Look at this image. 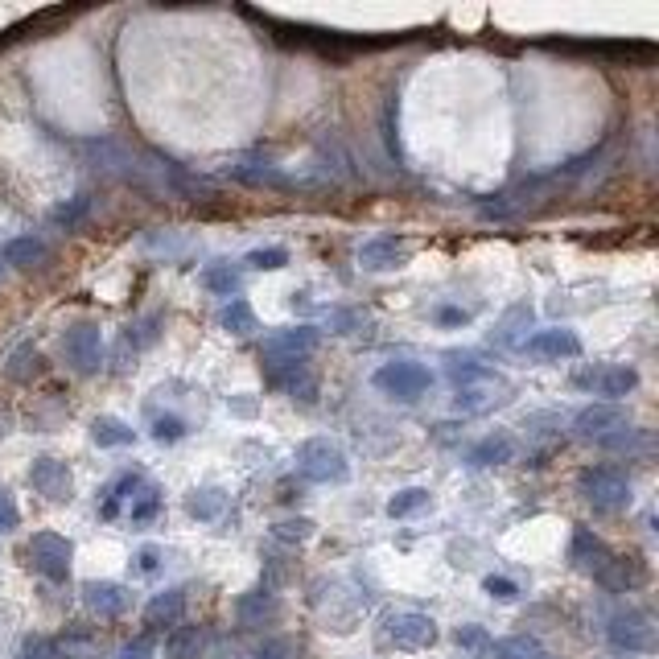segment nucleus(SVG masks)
I'll return each mask as SVG.
<instances>
[{
  "mask_svg": "<svg viewBox=\"0 0 659 659\" xmlns=\"http://www.w3.org/2000/svg\"><path fill=\"white\" fill-rule=\"evenodd\" d=\"M577 495L594 507V511H627L631 507V474L622 466H610V462H598V466H585L577 474Z\"/></svg>",
  "mask_w": 659,
  "mask_h": 659,
  "instance_id": "nucleus-1",
  "label": "nucleus"
},
{
  "mask_svg": "<svg viewBox=\"0 0 659 659\" xmlns=\"http://www.w3.org/2000/svg\"><path fill=\"white\" fill-rule=\"evenodd\" d=\"M297 474L318 487H342V482H351V462L330 437H305L297 445Z\"/></svg>",
  "mask_w": 659,
  "mask_h": 659,
  "instance_id": "nucleus-2",
  "label": "nucleus"
},
{
  "mask_svg": "<svg viewBox=\"0 0 659 659\" xmlns=\"http://www.w3.org/2000/svg\"><path fill=\"white\" fill-rule=\"evenodd\" d=\"M437 622L421 610H388L379 618V643L396 651H429L437 643Z\"/></svg>",
  "mask_w": 659,
  "mask_h": 659,
  "instance_id": "nucleus-3",
  "label": "nucleus"
},
{
  "mask_svg": "<svg viewBox=\"0 0 659 659\" xmlns=\"http://www.w3.org/2000/svg\"><path fill=\"white\" fill-rule=\"evenodd\" d=\"M371 384L384 392V396L400 400V404H412V400H421L433 388V371L425 363H416V359H396V363L375 367Z\"/></svg>",
  "mask_w": 659,
  "mask_h": 659,
  "instance_id": "nucleus-4",
  "label": "nucleus"
},
{
  "mask_svg": "<svg viewBox=\"0 0 659 659\" xmlns=\"http://www.w3.org/2000/svg\"><path fill=\"white\" fill-rule=\"evenodd\" d=\"M573 388L589 396H606V404H618L639 388V371L631 363H602V367H581L573 371Z\"/></svg>",
  "mask_w": 659,
  "mask_h": 659,
  "instance_id": "nucleus-5",
  "label": "nucleus"
},
{
  "mask_svg": "<svg viewBox=\"0 0 659 659\" xmlns=\"http://www.w3.org/2000/svg\"><path fill=\"white\" fill-rule=\"evenodd\" d=\"M606 639L618 651H631V655H647L655 651V627H651V614L639 606H622L606 618Z\"/></svg>",
  "mask_w": 659,
  "mask_h": 659,
  "instance_id": "nucleus-6",
  "label": "nucleus"
},
{
  "mask_svg": "<svg viewBox=\"0 0 659 659\" xmlns=\"http://www.w3.org/2000/svg\"><path fill=\"white\" fill-rule=\"evenodd\" d=\"M71 561H75V544L58 536V532H38L29 540V565L50 581H66L71 577Z\"/></svg>",
  "mask_w": 659,
  "mask_h": 659,
  "instance_id": "nucleus-7",
  "label": "nucleus"
},
{
  "mask_svg": "<svg viewBox=\"0 0 659 659\" xmlns=\"http://www.w3.org/2000/svg\"><path fill=\"white\" fill-rule=\"evenodd\" d=\"M631 425V416H627V408H618V404H585L577 416H573V433L581 437V441H594V445H602V441H610L614 433H622Z\"/></svg>",
  "mask_w": 659,
  "mask_h": 659,
  "instance_id": "nucleus-8",
  "label": "nucleus"
},
{
  "mask_svg": "<svg viewBox=\"0 0 659 659\" xmlns=\"http://www.w3.org/2000/svg\"><path fill=\"white\" fill-rule=\"evenodd\" d=\"M614 557H618V552H614L594 528H573V540H569V561H573V569H581V573H589L594 581H602V577L610 573Z\"/></svg>",
  "mask_w": 659,
  "mask_h": 659,
  "instance_id": "nucleus-9",
  "label": "nucleus"
},
{
  "mask_svg": "<svg viewBox=\"0 0 659 659\" xmlns=\"http://www.w3.org/2000/svg\"><path fill=\"white\" fill-rule=\"evenodd\" d=\"M227 178L239 182V186H268V190H293V186H301L293 173H285L281 165H272V161L260 157V153L235 157V161L227 165Z\"/></svg>",
  "mask_w": 659,
  "mask_h": 659,
  "instance_id": "nucleus-10",
  "label": "nucleus"
},
{
  "mask_svg": "<svg viewBox=\"0 0 659 659\" xmlns=\"http://www.w3.org/2000/svg\"><path fill=\"white\" fill-rule=\"evenodd\" d=\"M524 355L540 359V363H561V359H581V338L577 330H565V326H548V330H536L524 338L519 346Z\"/></svg>",
  "mask_w": 659,
  "mask_h": 659,
  "instance_id": "nucleus-11",
  "label": "nucleus"
},
{
  "mask_svg": "<svg viewBox=\"0 0 659 659\" xmlns=\"http://www.w3.org/2000/svg\"><path fill=\"white\" fill-rule=\"evenodd\" d=\"M408 256H412V248H408V239H400V235H371V239H363L359 252H355L363 272H396V268L408 264Z\"/></svg>",
  "mask_w": 659,
  "mask_h": 659,
  "instance_id": "nucleus-12",
  "label": "nucleus"
},
{
  "mask_svg": "<svg viewBox=\"0 0 659 659\" xmlns=\"http://www.w3.org/2000/svg\"><path fill=\"white\" fill-rule=\"evenodd\" d=\"M318 346V330L314 326H285V330H272V334H264V359L276 367V363H297V359H305L309 351Z\"/></svg>",
  "mask_w": 659,
  "mask_h": 659,
  "instance_id": "nucleus-13",
  "label": "nucleus"
},
{
  "mask_svg": "<svg viewBox=\"0 0 659 659\" xmlns=\"http://www.w3.org/2000/svg\"><path fill=\"white\" fill-rule=\"evenodd\" d=\"M62 355H66V363H71L79 375L99 371V359H103L99 326L83 322V326H75V330H66V338H62Z\"/></svg>",
  "mask_w": 659,
  "mask_h": 659,
  "instance_id": "nucleus-14",
  "label": "nucleus"
},
{
  "mask_svg": "<svg viewBox=\"0 0 659 659\" xmlns=\"http://www.w3.org/2000/svg\"><path fill=\"white\" fill-rule=\"evenodd\" d=\"M507 392H511V384H507V379H503L499 371H491L487 379H478V384L458 388L454 408H458V412H466V416H478V412H491L495 404H503V400H507Z\"/></svg>",
  "mask_w": 659,
  "mask_h": 659,
  "instance_id": "nucleus-15",
  "label": "nucleus"
},
{
  "mask_svg": "<svg viewBox=\"0 0 659 659\" xmlns=\"http://www.w3.org/2000/svg\"><path fill=\"white\" fill-rule=\"evenodd\" d=\"M83 602L99 618H120L132 606V589L120 585V581H87L83 585Z\"/></svg>",
  "mask_w": 659,
  "mask_h": 659,
  "instance_id": "nucleus-16",
  "label": "nucleus"
},
{
  "mask_svg": "<svg viewBox=\"0 0 659 659\" xmlns=\"http://www.w3.org/2000/svg\"><path fill=\"white\" fill-rule=\"evenodd\" d=\"M507 462H515V437L503 433V429H495V433H487V437H478V441L466 449V466H470V470L507 466Z\"/></svg>",
  "mask_w": 659,
  "mask_h": 659,
  "instance_id": "nucleus-17",
  "label": "nucleus"
},
{
  "mask_svg": "<svg viewBox=\"0 0 659 659\" xmlns=\"http://www.w3.org/2000/svg\"><path fill=\"white\" fill-rule=\"evenodd\" d=\"M182 618H186V589H182V585L161 589V594H153L149 606H145V622H149L153 631L182 627Z\"/></svg>",
  "mask_w": 659,
  "mask_h": 659,
  "instance_id": "nucleus-18",
  "label": "nucleus"
},
{
  "mask_svg": "<svg viewBox=\"0 0 659 659\" xmlns=\"http://www.w3.org/2000/svg\"><path fill=\"white\" fill-rule=\"evenodd\" d=\"M29 482L38 487L46 499L62 503V499H71V466L58 462V458H38L29 470Z\"/></svg>",
  "mask_w": 659,
  "mask_h": 659,
  "instance_id": "nucleus-19",
  "label": "nucleus"
},
{
  "mask_svg": "<svg viewBox=\"0 0 659 659\" xmlns=\"http://www.w3.org/2000/svg\"><path fill=\"white\" fill-rule=\"evenodd\" d=\"M145 474L141 470H124L120 478H112V487H103V503H99V515L103 519H120V511L128 507V499L141 491Z\"/></svg>",
  "mask_w": 659,
  "mask_h": 659,
  "instance_id": "nucleus-20",
  "label": "nucleus"
},
{
  "mask_svg": "<svg viewBox=\"0 0 659 659\" xmlns=\"http://www.w3.org/2000/svg\"><path fill=\"white\" fill-rule=\"evenodd\" d=\"M0 256H5V264H13V268H38L42 260H50V248H46L42 235H17V239H9Z\"/></svg>",
  "mask_w": 659,
  "mask_h": 659,
  "instance_id": "nucleus-21",
  "label": "nucleus"
},
{
  "mask_svg": "<svg viewBox=\"0 0 659 659\" xmlns=\"http://www.w3.org/2000/svg\"><path fill=\"white\" fill-rule=\"evenodd\" d=\"M202 651H206V631L202 627L182 622V627H173L165 635V659H202Z\"/></svg>",
  "mask_w": 659,
  "mask_h": 659,
  "instance_id": "nucleus-22",
  "label": "nucleus"
},
{
  "mask_svg": "<svg viewBox=\"0 0 659 659\" xmlns=\"http://www.w3.org/2000/svg\"><path fill=\"white\" fill-rule=\"evenodd\" d=\"M495 367H487L474 351H449L445 355V375L454 379V388H466V384H478V379H487Z\"/></svg>",
  "mask_w": 659,
  "mask_h": 659,
  "instance_id": "nucleus-23",
  "label": "nucleus"
},
{
  "mask_svg": "<svg viewBox=\"0 0 659 659\" xmlns=\"http://www.w3.org/2000/svg\"><path fill=\"white\" fill-rule=\"evenodd\" d=\"M528 330H532V309L528 305H511L503 314V322L491 330V342L495 346H524Z\"/></svg>",
  "mask_w": 659,
  "mask_h": 659,
  "instance_id": "nucleus-24",
  "label": "nucleus"
},
{
  "mask_svg": "<svg viewBox=\"0 0 659 659\" xmlns=\"http://www.w3.org/2000/svg\"><path fill=\"white\" fill-rule=\"evenodd\" d=\"M235 614L244 627H264V622L276 618V594L272 589H252V594H244L235 602Z\"/></svg>",
  "mask_w": 659,
  "mask_h": 659,
  "instance_id": "nucleus-25",
  "label": "nucleus"
},
{
  "mask_svg": "<svg viewBox=\"0 0 659 659\" xmlns=\"http://www.w3.org/2000/svg\"><path fill=\"white\" fill-rule=\"evenodd\" d=\"M161 507H165V491L157 487V482H141V491H136L132 499H128V519L136 528H145V524H153V519L161 515Z\"/></svg>",
  "mask_w": 659,
  "mask_h": 659,
  "instance_id": "nucleus-26",
  "label": "nucleus"
},
{
  "mask_svg": "<svg viewBox=\"0 0 659 659\" xmlns=\"http://www.w3.org/2000/svg\"><path fill=\"white\" fill-rule=\"evenodd\" d=\"M219 326H223L227 334H235V338H252V334L260 330L256 309H252L244 297H231V301L219 309Z\"/></svg>",
  "mask_w": 659,
  "mask_h": 659,
  "instance_id": "nucleus-27",
  "label": "nucleus"
},
{
  "mask_svg": "<svg viewBox=\"0 0 659 659\" xmlns=\"http://www.w3.org/2000/svg\"><path fill=\"white\" fill-rule=\"evenodd\" d=\"M91 441L99 449H124L136 441V429L128 421H120V416H95L91 421Z\"/></svg>",
  "mask_w": 659,
  "mask_h": 659,
  "instance_id": "nucleus-28",
  "label": "nucleus"
},
{
  "mask_svg": "<svg viewBox=\"0 0 659 659\" xmlns=\"http://www.w3.org/2000/svg\"><path fill=\"white\" fill-rule=\"evenodd\" d=\"M149 437L157 445H178V441L190 437V421H186L182 412H157V408H149Z\"/></svg>",
  "mask_w": 659,
  "mask_h": 659,
  "instance_id": "nucleus-29",
  "label": "nucleus"
},
{
  "mask_svg": "<svg viewBox=\"0 0 659 659\" xmlns=\"http://www.w3.org/2000/svg\"><path fill=\"white\" fill-rule=\"evenodd\" d=\"M227 507V491L223 487H194L186 495V511L198 519V524H215V519L223 515Z\"/></svg>",
  "mask_w": 659,
  "mask_h": 659,
  "instance_id": "nucleus-30",
  "label": "nucleus"
},
{
  "mask_svg": "<svg viewBox=\"0 0 659 659\" xmlns=\"http://www.w3.org/2000/svg\"><path fill=\"white\" fill-rule=\"evenodd\" d=\"M491 655L495 659H552V651L532 639V635H507V639H495L491 643Z\"/></svg>",
  "mask_w": 659,
  "mask_h": 659,
  "instance_id": "nucleus-31",
  "label": "nucleus"
},
{
  "mask_svg": "<svg viewBox=\"0 0 659 659\" xmlns=\"http://www.w3.org/2000/svg\"><path fill=\"white\" fill-rule=\"evenodd\" d=\"M198 281H202L206 289H211V293H219V297H227V301H231V297L239 293V281H244V272L231 268L227 260H219V264H211V268H202Z\"/></svg>",
  "mask_w": 659,
  "mask_h": 659,
  "instance_id": "nucleus-32",
  "label": "nucleus"
},
{
  "mask_svg": "<svg viewBox=\"0 0 659 659\" xmlns=\"http://www.w3.org/2000/svg\"><path fill=\"white\" fill-rule=\"evenodd\" d=\"M161 338V314H145L136 318L132 326H124V351H149V346Z\"/></svg>",
  "mask_w": 659,
  "mask_h": 659,
  "instance_id": "nucleus-33",
  "label": "nucleus"
},
{
  "mask_svg": "<svg viewBox=\"0 0 659 659\" xmlns=\"http://www.w3.org/2000/svg\"><path fill=\"white\" fill-rule=\"evenodd\" d=\"M433 503V491L429 487H404V491H396L392 499H388V515L392 519H408V515H416V511H425Z\"/></svg>",
  "mask_w": 659,
  "mask_h": 659,
  "instance_id": "nucleus-34",
  "label": "nucleus"
},
{
  "mask_svg": "<svg viewBox=\"0 0 659 659\" xmlns=\"http://www.w3.org/2000/svg\"><path fill=\"white\" fill-rule=\"evenodd\" d=\"M87 211H91V194L83 190V194H75V198H66L62 206H54V211H50V223H54V227H66V231H75V227L87 219Z\"/></svg>",
  "mask_w": 659,
  "mask_h": 659,
  "instance_id": "nucleus-35",
  "label": "nucleus"
},
{
  "mask_svg": "<svg viewBox=\"0 0 659 659\" xmlns=\"http://www.w3.org/2000/svg\"><path fill=\"white\" fill-rule=\"evenodd\" d=\"M314 532H318V524L314 519H305V515L272 524V540H281V544H305V540H314Z\"/></svg>",
  "mask_w": 659,
  "mask_h": 659,
  "instance_id": "nucleus-36",
  "label": "nucleus"
},
{
  "mask_svg": "<svg viewBox=\"0 0 659 659\" xmlns=\"http://www.w3.org/2000/svg\"><path fill=\"white\" fill-rule=\"evenodd\" d=\"M454 643L462 647V651H470V655H491V631L487 627H478V622H462V627L454 631Z\"/></svg>",
  "mask_w": 659,
  "mask_h": 659,
  "instance_id": "nucleus-37",
  "label": "nucleus"
},
{
  "mask_svg": "<svg viewBox=\"0 0 659 659\" xmlns=\"http://www.w3.org/2000/svg\"><path fill=\"white\" fill-rule=\"evenodd\" d=\"M244 264H248V268H256V272H281V268L289 264V248H281V244L252 248V252L244 256Z\"/></svg>",
  "mask_w": 659,
  "mask_h": 659,
  "instance_id": "nucleus-38",
  "label": "nucleus"
},
{
  "mask_svg": "<svg viewBox=\"0 0 659 659\" xmlns=\"http://www.w3.org/2000/svg\"><path fill=\"white\" fill-rule=\"evenodd\" d=\"M252 659H297V643L289 635H272L252 651Z\"/></svg>",
  "mask_w": 659,
  "mask_h": 659,
  "instance_id": "nucleus-39",
  "label": "nucleus"
},
{
  "mask_svg": "<svg viewBox=\"0 0 659 659\" xmlns=\"http://www.w3.org/2000/svg\"><path fill=\"white\" fill-rule=\"evenodd\" d=\"M161 561H165V552L157 544H141V548H136V557H132V569L141 573V577H157L161 573Z\"/></svg>",
  "mask_w": 659,
  "mask_h": 659,
  "instance_id": "nucleus-40",
  "label": "nucleus"
},
{
  "mask_svg": "<svg viewBox=\"0 0 659 659\" xmlns=\"http://www.w3.org/2000/svg\"><path fill=\"white\" fill-rule=\"evenodd\" d=\"M482 589H487L491 598H499V602H515L519 598V585L511 577H503V573H487V577H482Z\"/></svg>",
  "mask_w": 659,
  "mask_h": 659,
  "instance_id": "nucleus-41",
  "label": "nucleus"
},
{
  "mask_svg": "<svg viewBox=\"0 0 659 659\" xmlns=\"http://www.w3.org/2000/svg\"><path fill=\"white\" fill-rule=\"evenodd\" d=\"M17 659H58V643L46 639V635H33V639H25V647L17 651Z\"/></svg>",
  "mask_w": 659,
  "mask_h": 659,
  "instance_id": "nucleus-42",
  "label": "nucleus"
},
{
  "mask_svg": "<svg viewBox=\"0 0 659 659\" xmlns=\"http://www.w3.org/2000/svg\"><path fill=\"white\" fill-rule=\"evenodd\" d=\"M153 655H157L153 635H136V639H128V643L116 651V659H153Z\"/></svg>",
  "mask_w": 659,
  "mask_h": 659,
  "instance_id": "nucleus-43",
  "label": "nucleus"
},
{
  "mask_svg": "<svg viewBox=\"0 0 659 659\" xmlns=\"http://www.w3.org/2000/svg\"><path fill=\"white\" fill-rule=\"evenodd\" d=\"M227 412L239 416V421H256L260 416V400L248 396V392H239V396H227Z\"/></svg>",
  "mask_w": 659,
  "mask_h": 659,
  "instance_id": "nucleus-44",
  "label": "nucleus"
},
{
  "mask_svg": "<svg viewBox=\"0 0 659 659\" xmlns=\"http://www.w3.org/2000/svg\"><path fill=\"white\" fill-rule=\"evenodd\" d=\"M21 524V511H17V499L0 487V532H13Z\"/></svg>",
  "mask_w": 659,
  "mask_h": 659,
  "instance_id": "nucleus-45",
  "label": "nucleus"
},
{
  "mask_svg": "<svg viewBox=\"0 0 659 659\" xmlns=\"http://www.w3.org/2000/svg\"><path fill=\"white\" fill-rule=\"evenodd\" d=\"M437 322H441V326H466V322H470V309H462V305H441V309H437Z\"/></svg>",
  "mask_w": 659,
  "mask_h": 659,
  "instance_id": "nucleus-46",
  "label": "nucleus"
},
{
  "mask_svg": "<svg viewBox=\"0 0 659 659\" xmlns=\"http://www.w3.org/2000/svg\"><path fill=\"white\" fill-rule=\"evenodd\" d=\"M330 326H334V334H355L359 318H355V314H342V309H334V314H330Z\"/></svg>",
  "mask_w": 659,
  "mask_h": 659,
  "instance_id": "nucleus-47",
  "label": "nucleus"
}]
</instances>
